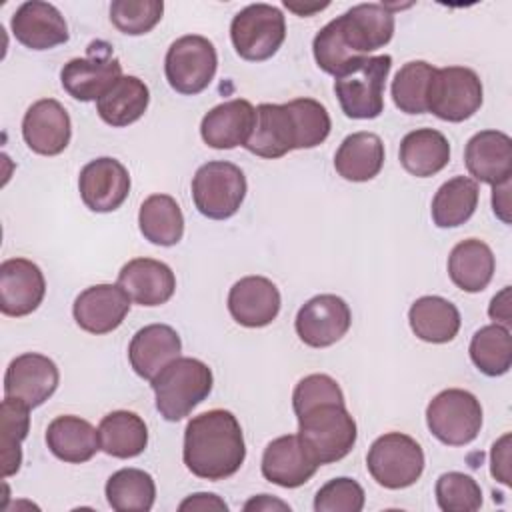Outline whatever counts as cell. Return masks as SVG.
I'll use <instances>...</instances> for the list:
<instances>
[{"label": "cell", "instance_id": "obj_1", "mask_svg": "<svg viewBox=\"0 0 512 512\" xmlns=\"http://www.w3.org/2000/svg\"><path fill=\"white\" fill-rule=\"evenodd\" d=\"M332 122L324 104L296 98L286 104L256 106V122L244 148L260 158H282L292 150L316 148L330 134Z\"/></svg>", "mask_w": 512, "mask_h": 512}, {"label": "cell", "instance_id": "obj_2", "mask_svg": "<svg viewBox=\"0 0 512 512\" xmlns=\"http://www.w3.org/2000/svg\"><path fill=\"white\" fill-rule=\"evenodd\" d=\"M394 36V12L388 4H356L330 20L312 42L320 70L336 76L352 60L386 46Z\"/></svg>", "mask_w": 512, "mask_h": 512}, {"label": "cell", "instance_id": "obj_3", "mask_svg": "<svg viewBox=\"0 0 512 512\" xmlns=\"http://www.w3.org/2000/svg\"><path fill=\"white\" fill-rule=\"evenodd\" d=\"M182 458L186 468L202 480L218 482L234 476L246 458L238 418L222 408L194 416L184 430Z\"/></svg>", "mask_w": 512, "mask_h": 512}, {"label": "cell", "instance_id": "obj_4", "mask_svg": "<svg viewBox=\"0 0 512 512\" xmlns=\"http://www.w3.org/2000/svg\"><path fill=\"white\" fill-rule=\"evenodd\" d=\"M298 418V438L306 454L318 464H332L348 456L356 444L358 428L346 404H316Z\"/></svg>", "mask_w": 512, "mask_h": 512}, {"label": "cell", "instance_id": "obj_5", "mask_svg": "<svg viewBox=\"0 0 512 512\" xmlns=\"http://www.w3.org/2000/svg\"><path fill=\"white\" fill-rule=\"evenodd\" d=\"M212 384L214 376L208 364L188 356H178L150 380L156 396V410L168 422L186 418L208 398Z\"/></svg>", "mask_w": 512, "mask_h": 512}, {"label": "cell", "instance_id": "obj_6", "mask_svg": "<svg viewBox=\"0 0 512 512\" xmlns=\"http://www.w3.org/2000/svg\"><path fill=\"white\" fill-rule=\"evenodd\" d=\"M392 56H362L334 76V92L342 112L354 120L378 118L384 110V84Z\"/></svg>", "mask_w": 512, "mask_h": 512}, {"label": "cell", "instance_id": "obj_7", "mask_svg": "<svg viewBox=\"0 0 512 512\" xmlns=\"http://www.w3.org/2000/svg\"><path fill=\"white\" fill-rule=\"evenodd\" d=\"M244 172L226 160L202 164L192 178V200L196 210L210 220L232 218L246 198Z\"/></svg>", "mask_w": 512, "mask_h": 512}, {"label": "cell", "instance_id": "obj_8", "mask_svg": "<svg viewBox=\"0 0 512 512\" xmlns=\"http://www.w3.org/2000/svg\"><path fill=\"white\" fill-rule=\"evenodd\" d=\"M366 468L376 484L388 490H402L422 476L424 452L412 436L388 432L372 442L366 454Z\"/></svg>", "mask_w": 512, "mask_h": 512}, {"label": "cell", "instance_id": "obj_9", "mask_svg": "<svg viewBox=\"0 0 512 512\" xmlns=\"http://www.w3.org/2000/svg\"><path fill=\"white\" fill-rule=\"evenodd\" d=\"M286 38L284 14L272 4H248L230 22L236 54L248 62L272 58Z\"/></svg>", "mask_w": 512, "mask_h": 512}, {"label": "cell", "instance_id": "obj_10", "mask_svg": "<svg viewBox=\"0 0 512 512\" xmlns=\"http://www.w3.org/2000/svg\"><path fill=\"white\" fill-rule=\"evenodd\" d=\"M426 424L442 444L466 446L482 428L480 400L462 388L442 390L426 408Z\"/></svg>", "mask_w": 512, "mask_h": 512}, {"label": "cell", "instance_id": "obj_11", "mask_svg": "<svg viewBox=\"0 0 512 512\" xmlns=\"http://www.w3.org/2000/svg\"><path fill=\"white\" fill-rule=\"evenodd\" d=\"M218 68L214 44L198 34L174 40L164 58V74L172 90L184 96L200 94L210 86Z\"/></svg>", "mask_w": 512, "mask_h": 512}, {"label": "cell", "instance_id": "obj_12", "mask_svg": "<svg viewBox=\"0 0 512 512\" xmlns=\"http://www.w3.org/2000/svg\"><path fill=\"white\" fill-rule=\"evenodd\" d=\"M482 98V82L472 68L446 66L436 68L428 86L426 106L440 120L464 122L480 110Z\"/></svg>", "mask_w": 512, "mask_h": 512}, {"label": "cell", "instance_id": "obj_13", "mask_svg": "<svg viewBox=\"0 0 512 512\" xmlns=\"http://www.w3.org/2000/svg\"><path fill=\"white\" fill-rule=\"evenodd\" d=\"M120 76L122 64L106 42L90 44L84 58H72L60 70L62 88L80 102L98 100Z\"/></svg>", "mask_w": 512, "mask_h": 512}, {"label": "cell", "instance_id": "obj_14", "mask_svg": "<svg viewBox=\"0 0 512 512\" xmlns=\"http://www.w3.org/2000/svg\"><path fill=\"white\" fill-rule=\"evenodd\" d=\"M352 324V312L344 298L318 294L306 300L294 320L298 338L310 348H328L342 340Z\"/></svg>", "mask_w": 512, "mask_h": 512}, {"label": "cell", "instance_id": "obj_15", "mask_svg": "<svg viewBox=\"0 0 512 512\" xmlns=\"http://www.w3.org/2000/svg\"><path fill=\"white\" fill-rule=\"evenodd\" d=\"M58 382L60 372L54 360L38 352H24L6 368L4 396L20 400L32 410L56 392Z\"/></svg>", "mask_w": 512, "mask_h": 512}, {"label": "cell", "instance_id": "obj_16", "mask_svg": "<svg viewBox=\"0 0 512 512\" xmlns=\"http://www.w3.org/2000/svg\"><path fill=\"white\" fill-rule=\"evenodd\" d=\"M78 190L92 212H114L130 194V174L120 160L102 156L80 170Z\"/></svg>", "mask_w": 512, "mask_h": 512}, {"label": "cell", "instance_id": "obj_17", "mask_svg": "<svg viewBox=\"0 0 512 512\" xmlns=\"http://www.w3.org/2000/svg\"><path fill=\"white\" fill-rule=\"evenodd\" d=\"M46 280L38 264L28 258H8L0 264V310L4 316L32 314L44 300Z\"/></svg>", "mask_w": 512, "mask_h": 512}, {"label": "cell", "instance_id": "obj_18", "mask_svg": "<svg viewBox=\"0 0 512 512\" xmlns=\"http://www.w3.org/2000/svg\"><path fill=\"white\" fill-rule=\"evenodd\" d=\"M130 310V296L120 284H94L82 290L72 306L76 324L90 334L116 330Z\"/></svg>", "mask_w": 512, "mask_h": 512}, {"label": "cell", "instance_id": "obj_19", "mask_svg": "<svg viewBox=\"0 0 512 512\" xmlns=\"http://www.w3.org/2000/svg\"><path fill=\"white\" fill-rule=\"evenodd\" d=\"M72 136V122L66 108L54 98L34 102L22 118V138L40 156H56L66 150Z\"/></svg>", "mask_w": 512, "mask_h": 512}, {"label": "cell", "instance_id": "obj_20", "mask_svg": "<svg viewBox=\"0 0 512 512\" xmlns=\"http://www.w3.org/2000/svg\"><path fill=\"white\" fill-rule=\"evenodd\" d=\"M14 38L30 50H50L68 42V24L60 10L42 0H28L16 8L10 20Z\"/></svg>", "mask_w": 512, "mask_h": 512}, {"label": "cell", "instance_id": "obj_21", "mask_svg": "<svg viewBox=\"0 0 512 512\" xmlns=\"http://www.w3.org/2000/svg\"><path fill=\"white\" fill-rule=\"evenodd\" d=\"M280 290L264 276H244L228 292V312L240 326L262 328L280 312Z\"/></svg>", "mask_w": 512, "mask_h": 512}, {"label": "cell", "instance_id": "obj_22", "mask_svg": "<svg viewBox=\"0 0 512 512\" xmlns=\"http://www.w3.org/2000/svg\"><path fill=\"white\" fill-rule=\"evenodd\" d=\"M464 164L472 180L496 186L512 176V140L500 130H480L464 148Z\"/></svg>", "mask_w": 512, "mask_h": 512}, {"label": "cell", "instance_id": "obj_23", "mask_svg": "<svg viewBox=\"0 0 512 512\" xmlns=\"http://www.w3.org/2000/svg\"><path fill=\"white\" fill-rule=\"evenodd\" d=\"M254 122L256 108L244 98H234L204 114L200 122V136L210 148L230 150L248 142Z\"/></svg>", "mask_w": 512, "mask_h": 512}, {"label": "cell", "instance_id": "obj_24", "mask_svg": "<svg viewBox=\"0 0 512 512\" xmlns=\"http://www.w3.org/2000/svg\"><path fill=\"white\" fill-rule=\"evenodd\" d=\"M118 284L140 306L166 304L176 290L172 268L154 258H132L118 272Z\"/></svg>", "mask_w": 512, "mask_h": 512}, {"label": "cell", "instance_id": "obj_25", "mask_svg": "<svg viewBox=\"0 0 512 512\" xmlns=\"http://www.w3.org/2000/svg\"><path fill=\"white\" fill-rule=\"evenodd\" d=\"M318 470V464L306 454L298 434L274 438L262 454V476L282 488L306 484Z\"/></svg>", "mask_w": 512, "mask_h": 512}, {"label": "cell", "instance_id": "obj_26", "mask_svg": "<svg viewBox=\"0 0 512 512\" xmlns=\"http://www.w3.org/2000/svg\"><path fill=\"white\" fill-rule=\"evenodd\" d=\"M180 352L182 340L172 326L148 324L132 336L128 346V360L140 378L152 380L166 364L176 360Z\"/></svg>", "mask_w": 512, "mask_h": 512}, {"label": "cell", "instance_id": "obj_27", "mask_svg": "<svg viewBox=\"0 0 512 512\" xmlns=\"http://www.w3.org/2000/svg\"><path fill=\"white\" fill-rule=\"evenodd\" d=\"M48 450L62 462H88L100 448L98 430L84 418L74 414L56 416L46 428Z\"/></svg>", "mask_w": 512, "mask_h": 512}, {"label": "cell", "instance_id": "obj_28", "mask_svg": "<svg viewBox=\"0 0 512 512\" xmlns=\"http://www.w3.org/2000/svg\"><path fill=\"white\" fill-rule=\"evenodd\" d=\"M382 166L384 144L374 132L348 134L334 154L338 176L350 182H368L380 174Z\"/></svg>", "mask_w": 512, "mask_h": 512}, {"label": "cell", "instance_id": "obj_29", "mask_svg": "<svg viewBox=\"0 0 512 512\" xmlns=\"http://www.w3.org/2000/svg\"><path fill=\"white\" fill-rule=\"evenodd\" d=\"M150 104V90L138 76H120L98 100V116L112 128H124L140 120Z\"/></svg>", "mask_w": 512, "mask_h": 512}, {"label": "cell", "instance_id": "obj_30", "mask_svg": "<svg viewBox=\"0 0 512 512\" xmlns=\"http://www.w3.org/2000/svg\"><path fill=\"white\" fill-rule=\"evenodd\" d=\"M398 156L408 174L428 178L444 170L450 162V142L434 128H418L402 138Z\"/></svg>", "mask_w": 512, "mask_h": 512}, {"label": "cell", "instance_id": "obj_31", "mask_svg": "<svg viewBox=\"0 0 512 512\" xmlns=\"http://www.w3.org/2000/svg\"><path fill=\"white\" fill-rule=\"evenodd\" d=\"M496 260L490 246L478 238L458 242L448 256V276L464 292H482L494 276Z\"/></svg>", "mask_w": 512, "mask_h": 512}, {"label": "cell", "instance_id": "obj_32", "mask_svg": "<svg viewBox=\"0 0 512 512\" xmlns=\"http://www.w3.org/2000/svg\"><path fill=\"white\" fill-rule=\"evenodd\" d=\"M408 322L416 338L430 344H446L460 330L458 308L442 296H422L408 310Z\"/></svg>", "mask_w": 512, "mask_h": 512}, {"label": "cell", "instance_id": "obj_33", "mask_svg": "<svg viewBox=\"0 0 512 512\" xmlns=\"http://www.w3.org/2000/svg\"><path fill=\"white\" fill-rule=\"evenodd\" d=\"M100 448L114 458H136L148 446L146 422L130 410H114L98 424Z\"/></svg>", "mask_w": 512, "mask_h": 512}, {"label": "cell", "instance_id": "obj_34", "mask_svg": "<svg viewBox=\"0 0 512 512\" xmlns=\"http://www.w3.org/2000/svg\"><path fill=\"white\" fill-rule=\"evenodd\" d=\"M142 236L156 246H174L184 236V214L168 194L148 196L138 212Z\"/></svg>", "mask_w": 512, "mask_h": 512}, {"label": "cell", "instance_id": "obj_35", "mask_svg": "<svg viewBox=\"0 0 512 512\" xmlns=\"http://www.w3.org/2000/svg\"><path fill=\"white\" fill-rule=\"evenodd\" d=\"M478 206V184L468 176L444 182L432 198V220L438 228H456L472 218Z\"/></svg>", "mask_w": 512, "mask_h": 512}, {"label": "cell", "instance_id": "obj_36", "mask_svg": "<svg viewBox=\"0 0 512 512\" xmlns=\"http://www.w3.org/2000/svg\"><path fill=\"white\" fill-rule=\"evenodd\" d=\"M104 492L116 512H148L156 500L154 478L140 468L116 470L106 480Z\"/></svg>", "mask_w": 512, "mask_h": 512}, {"label": "cell", "instance_id": "obj_37", "mask_svg": "<svg viewBox=\"0 0 512 512\" xmlns=\"http://www.w3.org/2000/svg\"><path fill=\"white\" fill-rule=\"evenodd\" d=\"M470 360L486 376H502L512 366V336L502 324H488L476 330L470 340Z\"/></svg>", "mask_w": 512, "mask_h": 512}, {"label": "cell", "instance_id": "obj_38", "mask_svg": "<svg viewBox=\"0 0 512 512\" xmlns=\"http://www.w3.org/2000/svg\"><path fill=\"white\" fill-rule=\"evenodd\" d=\"M0 448H2V478L14 476L22 464V442L30 428V408L14 398L4 396L0 406Z\"/></svg>", "mask_w": 512, "mask_h": 512}, {"label": "cell", "instance_id": "obj_39", "mask_svg": "<svg viewBox=\"0 0 512 512\" xmlns=\"http://www.w3.org/2000/svg\"><path fill=\"white\" fill-rule=\"evenodd\" d=\"M436 68L424 60L406 62L392 80V100L394 106L404 114H424L428 112L426 98L428 86Z\"/></svg>", "mask_w": 512, "mask_h": 512}, {"label": "cell", "instance_id": "obj_40", "mask_svg": "<svg viewBox=\"0 0 512 512\" xmlns=\"http://www.w3.org/2000/svg\"><path fill=\"white\" fill-rule=\"evenodd\" d=\"M436 502L444 512H474L482 506L480 484L464 472H444L436 480Z\"/></svg>", "mask_w": 512, "mask_h": 512}, {"label": "cell", "instance_id": "obj_41", "mask_svg": "<svg viewBox=\"0 0 512 512\" xmlns=\"http://www.w3.org/2000/svg\"><path fill=\"white\" fill-rule=\"evenodd\" d=\"M164 12L162 0H114L110 4V22L128 36L150 32Z\"/></svg>", "mask_w": 512, "mask_h": 512}, {"label": "cell", "instance_id": "obj_42", "mask_svg": "<svg viewBox=\"0 0 512 512\" xmlns=\"http://www.w3.org/2000/svg\"><path fill=\"white\" fill-rule=\"evenodd\" d=\"M364 488L348 476L328 480L314 498L316 512H360L364 508Z\"/></svg>", "mask_w": 512, "mask_h": 512}, {"label": "cell", "instance_id": "obj_43", "mask_svg": "<svg viewBox=\"0 0 512 512\" xmlns=\"http://www.w3.org/2000/svg\"><path fill=\"white\" fill-rule=\"evenodd\" d=\"M324 402H338V404H346L342 388L338 386V382L328 376V374H310L304 376L294 392H292V408L294 414H302L304 410L316 406V404H324Z\"/></svg>", "mask_w": 512, "mask_h": 512}, {"label": "cell", "instance_id": "obj_44", "mask_svg": "<svg viewBox=\"0 0 512 512\" xmlns=\"http://www.w3.org/2000/svg\"><path fill=\"white\" fill-rule=\"evenodd\" d=\"M490 462L492 476L502 484H510V434H504L500 440L494 442Z\"/></svg>", "mask_w": 512, "mask_h": 512}, {"label": "cell", "instance_id": "obj_45", "mask_svg": "<svg viewBox=\"0 0 512 512\" xmlns=\"http://www.w3.org/2000/svg\"><path fill=\"white\" fill-rule=\"evenodd\" d=\"M178 510H220L226 512L228 504L224 500H220L216 494H208V492H198V494H190L186 500L180 502Z\"/></svg>", "mask_w": 512, "mask_h": 512}, {"label": "cell", "instance_id": "obj_46", "mask_svg": "<svg viewBox=\"0 0 512 512\" xmlns=\"http://www.w3.org/2000/svg\"><path fill=\"white\" fill-rule=\"evenodd\" d=\"M488 316L494 320V324H502V326H510L512 322V312H510V286H504L490 302L488 308Z\"/></svg>", "mask_w": 512, "mask_h": 512}, {"label": "cell", "instance_id": "obj_47", "mask_svg": "<svg viewBox=\"0 0 512 512\" xmlns=\"http://www.w3.org/2000/svg\"><path fill=\"white\" fill-rule=\"evenodd\" d=\"M492 208H494V214L504 224H510V216H508V210H510V180H504V182L492 186Z\"/></svg>", "mask_w": 512, "mask_h": 512}, {"label": "cell", "instance_id": "obj_48", "mask_svg": "<svg viewBox=\"0 0 512 512\" xmlns=\"http://www.w3.org/2000/svg\"><path fill=\"white\" fill-rule=\"evenodd\" d=\"M274 508L290 510V506L286 502L276 500V498H272L268 494H260V496H256V498H252V500H248L244 504V510H274Z\"/></svg>", "mask_w": 512, "mask_h": 512}]
</instances>
